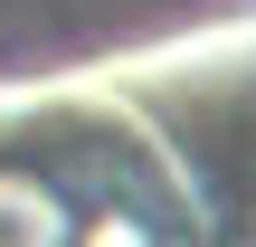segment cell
<instances>
[{"mask_svg":"<svg viewBox=\"0 0 256 247\" xmlns=\"http://www.w3.org/2000/svg\"><path fill=\"white\" fill-rule=\"evenodd\" d=\"M124 86L171 133V152L200 190L209 247H256V19L133 57Z\"/></svg>","mask_w":256,"mask_h":247,"instance_id":"obj_2","label":"cell"},{"mask_svg":"<svg viewBox=\"0 0 256 247\" xmlns=\"http://www.w3.org/2000/svg\"><path fill=\"white\" fill-rule=\"evenodd\" d=\"M0 247H209L200 190L124 67L0 95Z\"/></svg>","mask_w":256,"mask_h":247,"instance_id":"obj_1","label":"cell"}]
</instances>
